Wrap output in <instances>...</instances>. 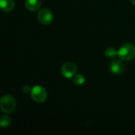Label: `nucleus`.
Masks as SVG:
<instances>
[{"instance_id":"nucleus-10","label":"nucleus","mask_w":135,"mask_h":135,"mask_svg":"<svg viewBox=\"0 0 135 135\" xmlns=\"http://www.w3.org/2000/svg\"><path fill=\"white\" fill-rule=\"evenodd\" d=\"M104 55L108 59H115L118 55V51L115 47H109L105 50Z\"/></svg>"},{"instance_id":"nucleus-1","label":"nucleus","mask_w":135,"mask_h":135,"mask_svg":"<svg viewBox=\"0 0 135 135\" xmlns=\"http://www.w3.org/2000/svg\"><path fill=\"white\" fill-rule=\"evenodd\" d=\"M119 57L123 61H131L135 58V46L132 44H123L118 51Z\"/></svg>"},{"instance_id":"nucleus-3","label":"nucleus","mask_w":135,"mask_h":135,"mask_svg":"<svg viewBox=\"0 0 135 135\" xmlns=\"http://www.w3.org/2000/svg\"><path fill=\"white\" fill-rule=\"evenodd\" d=\"M30 93H31L32 99L35 102L40 103V104L44 102L47 97V93L46 89L40 85H36L32 87Z\"/></svg>"},{"instance_id":"nucleus-4","label":"nucleus","mask_w":135,"mask_h":135,"mask_svg":"<svg viewBox=\"0 0 135 135\" xmlns=\"http://www.w3.org/2000/svg\"><path fill=\"white\" fill-rule=\"evenodd\" d=\"M78 68L76 64L71 62L64 63L61 68L62 75L66 78H72L77 73Z\"/></svg>"},{"instance_id":"nucleus-12","label":"nucleus","mask_w":135,"mask_h":135,"mask_svg":"<svg viewBox=\"0 0 135 135\" xmlns=\"http://www.w3.org/2000/svg\"><path fill=\"white\" fill-rule=\"evenodd\" d=\"M31 90H32V89L28 85H25V86L23 87V92L25 93H28L31 92Z\"/></svg>"},{"instance_id":"nucleus-9","label":"nucleus","mask_w":135,"mask_h":135,"mask_svg":"<svg viewBox=\"0 0 135 135\" xmlns=\"http://www.w3.org/2000/svg\"><path fill=\"white\" fill-rule=\"evenodd\" d=\"M72 82L74 85H82L85 82V78L84 75L80 74H75L72 78Z\"/></svg>"},{"instance_id":"nucleus-11","label":"nucleus","mask_w":135,"mask_h":135,"mask_svg":"<svg viewBox=\"0 0 135 135\" xmlns=\"http://www.w3.org/2000/svg\"><path fill=\"white\" fill-rule=\"evenodd\" d=\"M12 123V119L10 117L7 116V115H2L1 117V121H0V125L2 128H6L8 127L9 126H10Z\"/></svg>"},{"instance_id":"nucleus-2","label":"nucleus","mask_w":135,"mask_h":135,"mask_svg":"<svg viewBox=\"0 0 135 135\" xmlns=\"http://www.w3.org/2000/svg\"><path fill=\"white\" fill-rule=\"evenodd\" d=\"M16 107L15 99L10 95H4L1 98L0 108L4 113H11L14 111Z\"/></svg>"},{"instance_id":"nucleus-8","label":"nucleus","mask_w":135,"mask_h":135,"mask_svg":"<svg viewBox=\"0 0 135 135\" xmlns=\"http://www.w3.org/2000/svg\"><path fill=\"white\" fill-rule=\"evenodd\" d=\"M2 10L5 13H9L14 7V0H0Z\"/></svg>"},{"instance_id":"nucleus-7","label":"nucleus","mask_w":135,"mask_h":135,"mask_svg":"<svg viewBox=\"0 0 135 135\" xmlns=\"http://www.w3.org/2000/svg\"><path fill=\"white\" fill-rule=\"evenodd\" d=\"M25 7L28 10L31 12L37 11L41 6L40 0H25Z\"/></svg>"},{"instance_id":"nucleus-5","label":"nucleus","mask_w":135,"mask_h":135,"mask_svg":"<svg viewBox=\"0 0 135 135\" xmlns=\"http://www.w3.org/2000/svg\"><path fill=\"white\" fill-rule=\"evenodd\" d=\"M37 18L39 21L43 25H49L53 21V14L51 10H49L47 8L41 9L38 12Z\"/></svg>"},{"instance_id":"nucleus-6","label":"nucleus","mask_w":135,"mask_h":135,"mask_svg":"<svg viewBox=\"0 0 135 135\" xmlns=\"http://www.w3.org/2000/svg\"><path fill=\"white\" fill-rule=\"evenodd\" d=\"M110 69H111V71L114 74L119 75V74H122L124 72L125 66H124V64H123V62L122 61L118 60V59H115L111 62Z\"/></svg>"},{"instance_id":"nucleus-13","label":"nucleus","mask_w":135,"mask_h":135,"mask_svg":"<svg viewBox=\"0 0 135 135\" xmlns=\"http://www.w3.org/2000/svg\"><path fill=\"white\" fill-rule=\"evenodd\" d=\"M131 2H132V4H133V5H134L135 6V0H131Z\"/></svg>"}]
</instances>
